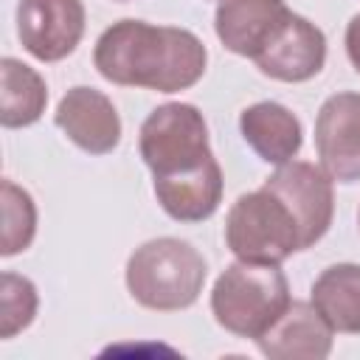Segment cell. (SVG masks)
<instances>
[{
    "label": "cell",
    "instance_id": "cell-8",
    "mask_svg": "<svg viewBox=\"0 0 360 360\" xmlns=\"http://www.w3.org/2000/svg\"><path fill=\"white\" fill-rule=\"evenodd\" d=\"M315 149L332 180H360V93L343 90L321 104L315 118Z\"/></svg>",
    "mask_w": 360,
    "mask_h": 360
},
{
    "label": "cell",
    "instance_id": "cell-2",
    "mask_svg": "<svg viewBox=\"0 0 360 360\" xmlns=\"http://www.w3.org/2000/svg\"><path fill=\"white\" fill-rule=\"evenodd\" d=\"M208 264L202 253L177 236L149 239L127 262L129 295L155 312H174L191 307L205 284Z\"/></svg>",
    "mask_w": 360,
    "mask_h": 360
},
{
    "label": "cell",
    "instance_id": "cell-11",
    "mask_svg": "<svg viewBox=\"0 0 360 360\" xmlns=\"http://www.w3.org/2000/svg\"><path fill=\"white\" fill-rule=\"evenodd\" d=\"M332 326L312 301H290L281 318L256 338L262 354L273 360H323L332 352Z\"/></svg>",
    "mask_w": 360,
    "mask_h": 360
},
{
    "label": "cell",
    "instance_id": "cell-13",
    "mask_svg": "<svg viewBox=\"0 0 360 360\" xmlns=\"http://www.w3.org/2000/svg\"><path fill=\"white\" fill-rule=\"evenodd\" d=\"M152 180H155V197L160 208L177 222H202L214 217L225 191V180L217 158L205 160L197 169L152 177Z\"/></svg>",
    "mask_w": 360,
    "mask_h": 360
},
{
    "label": "cell",
    "instance_id": "cell-1",
    "mask_svg": "<svg viewBox=\"0 0 360 360\" xmlns=\"http://www.w3.org/2000/svg\"><path fill=\"white\" fill-rule=\"evenodd\" d=\"M205 62L208 51L197 34L143 20L112 22L93 48V65L107 82L158 93L194 87L205 73Z\"/></svg>",
    "mask_w": 360,
    "mask_h": 360
},
{
    "label": "cell",
    "instance_id": "cell-14",
    "mask_svg": "<svg viewBox=\"0 0 360 360\" xmlns=\"http://www.w3.org/2000/svg\"><path fill=\"white\" fill-rule=\"evenodd\" d=\"M239 132L245 143L273 166L292 160L304 143L301 121L278 101H256L245 107L239 115Z\"/></svg>",
    "mask_w": 360,
    "mask_h": 360
},
{
    "label": "cell",
    "instance_id": "cell-12",
    "mask_svg": "<svg viewBox=\"0 0 360 360\" xmlns=\"http://www.w3.org/2000/svg\"><path fill=\"white\" fill-rule=\"evenodd\" d=\"M287 14L290 8L284 0H219L214 31L231 53L253 59Z\"/></svg>",
    "mask_w": 360,
    "mask_h": 360
},
{
    "label": "cell",
    "instance_id": "cell-10",
    "mask_svg": "<svg viewBox=\"0 0 360 360\" xmlns=\"http://www.w3.org/2000/svg\"><path fill=\"white\" fill-rule=\"evenodd\" d=\"M53 121L87 155H110L121 141L118 110L96 87H70L59 98Z\"/></svg>",
    "mask_w": 360,
    "mask_h": 360
},
{
    "label": "cell",
    "instance_id": "cell-5",
    "mask_svg": "<svg viewBox=\"0 0 360 360\" xmlns=\"http://www.w3.org/2000/svg\"><path fill=\"white\" fill-rule=\"evenodd\" d=\"M138 152L152 177L188 172L214 158L208 143V124L194 104L169 101L155 107L141 124Z\"/></svg>",
    "mask_w": 360,
    "mask_h": 360
},
{
    "label": "cell",
    "instance_id": "cell-15",
    "mask_svg": "<svg viewBox=\"0 0 360 360\" xmlns=\"http://www.w3.org/2000/svg\"><path fill=\"white\" fill-rule=\"evenodd\" d=\"M312 304L335 332L360 335V264H329L312 281Z\"/></svg>",
    "mask_w": 360,
    "mask_h": 360
},
{
    "label": "cell",
    "instance_id": "cell-16",
    "mask_svg": "<svg viewBox=\"0 0 360 360\" xmlns=\"http://www.w3.org/2000/svg\"><path fill=\"white\" fill-rule=\"evenodd\" d=\"M0 124L6 129L31 127L42 118L48 104V87L31 65L6 56L0 62Z\"/></svg>",
    "mask_w": 360,
    "mask_h": 360
},
{
    "label": "cell",
    "instance_id": "cell-20",
    "mask_svg": "<svg viewBox=\"0 0 360 360\" xmlns=\"http://www.w3.org/2000/svg\"><path fill=\"white\" fill-rule=\"evenodd\" d=\"M357 222H360V214H357Z\"/></svg>",
    "mask_w": 360,
    "mask_h": 360
},
{
    "label": "cell",
    "instance_id": "cell-7",
    "mask_svg": "<svg viewBox=\"0 0 360 360\" xmlns=\"http://www.w3.org/2000/svg\"><path fill=\"white\" fill-rule=\"evenodd\" d=\"M17 37L39 62H59L76 51L84 37L82 0H20Z\"/></svg>",
    "mask_w": 360,
    "mask_h": 360
},
{
    "label": "cell",
    "instance_id": "cell-19",
    "mask_svg": "<svg viewBox=\"0 0 360 360\" xmlns=\"http://www.w3.org/2000/svg\"><path fill=\"white\" fill-rule=\"evenodd\" d=\"M346 56L352 68L360 73V14H354L346 25Z\"/></svg>",
    "mask_w": 360,
    "mask_h": 360
},
{
    "label": "cell",
    "instance_id": "cell-3",
    "mask_svg": "<svg viewBox=\"0 0 360 360\" xmlns=\"http://www.w3.org/2000/svg\"><path fill=\"white\" fill-rule=\"evenodd\" d=\"M290 301V284L278 264L236 259L214 281L211 315L225 332L256 340L281 318Z\"/></svg>",
    "mask_w": 360,
    "mask_h": 360
},
{
    "label": "cell",
    "instance_id": "cell-18",
    "mask_svg": "<svg viewBox=\"0 0 360 360\" xmlns=\"http://www.w3.org/2000/svg\"><path fill=\"white\" fill-rule=\"evenodd\" d=\"M39 307V295L31 278L17 273L0 276V338H14L17 332L28 329Z\"/></svg>",
    "mask_w": 360,
    "mask_h": 360
},
{
    "label": "cell",
    "instance_id": "cell-6",
    "mask_svg": "<svg viewBox=\"0 0 360 360\" xmlns=\"http://www.w3.org/2000/svg\"><path fill=\"white\" fill-rule=\"evenodd\" d=\"M264 188H270L290 208L301 233V250L323 239L335 217V188L323 166L292 158L264 180Z\"/></svg>",
    "mask_w": 360,
    "mask_h": 360
},
{
    "label": "cell",
    "instance_id": "cell-9",
    "mask_svg": "<svg viewBox=\"0 0 360 360\" xmlns=\"http://www.w3.org/2000/svg\"><path fill=\"white\" fill-rule=\"evenodd\" d=\"M253 62L264 76L276 82H309L326 62V37L315 22L290 11L267 45L253 56Z\"/></svg>",
    "mask_w": 360,
    "mask_h": 360
},
{
    "label": "cell",
    "instance_id": "cell-4",
    "mask_svg": "<svg viewBox=\"0 0 360 360\" xmlns=\"http://www.w3.org/2000/svg\"><path fill=\"white\" fill-rule=\"evenodd\" d=\"M225 245L242 262L281 264L295 250H301V233L290 208L262 186L242 194L228 208Z\"/></svg>",
    "mask_w": 360,
    "mask_h": 360
},
{
    "label": "cell",
    "instance_id": "cell-17",
    "mask_svg": "<svg viewBox=\"0 0 360 360\" xmlns=\"http://www.w3.org/2000/svg\"><path fill=\"white\" fill-rule=\"evenodd\" d=\"M37 233V205L25 188L3 180V256L22 253Z\"/></svg>",
    "mask_w": 360,
    "mask_h": 360
}]
</instances>
